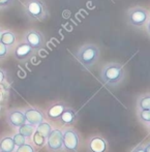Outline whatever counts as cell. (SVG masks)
Instances as JSON below:
<instances>
[{
	"label": "cell",
	"mask_w": 150,
	"mask_h": 152,
	"mask_svg": "<svg viewBox=\"0 0 150 152\" xmlns=\"http://www.w3.org/2000/svg\"><path fill=\"white\" fill-rule=\"evenodd\" d=\"M0 152H3V151H0Z\"/></svg>",
	"instance_id": "obj_29"
},
{
	"label": "cell",
	"mask_w": 150,
	"mask_h": 152,
	"mask_svg": "<svg viewBox=\"0 0 150 152\" xmlns=\"http://www.w3.org/2000/svg\"><path fill=\"white\" fill-rule=\"evenodd\" d=\"M62 143L66 152H77L80 147V136L74 128H65L62 132Z\"/></svg>",
	"instance_id": "obj_5"
},
{
	"label": "cell",
	"mask_w": 150,
	"mask_h": 152,
	"mask_svg": "<svg viewBox=\"0 0 150 152\" xmlns=\"http://www.w3.org/2000/svg\"><path fill=\"white\" fill-rule=\"evenodd\" d=\"M32 139V144L36 147V148H42L44 146H46V141H47V138L45 136H42L40 132H38L37 130L33 132L31 137Z\"/></svg>",
	"instance_id": "obj_16"
},
{
	"label": "cell",
	"mask_w": 150,
	"mask_h": 152,
	"mask_svg": "<svg viewBox=\"0 0 150 152\" xmlns=\"http://www.w3.org/2000/svg\"><path fill=\"white\" fill-rule=\"evenodd\" d=\"M6 121H7L10 126H12V128L20 127L22 124H24L26 122L24 112H22L20 110L8 111L7 115H6Z\"/></svg>",
	"instance_id": "obj_11"
},
{
	"label": "cell",
	"mask_w": 150,
	"mask_h": 152,
	"mask_svg": "<svg viewBox=\"0 0 150 152\" xmlns=\"http://www.w3.org/2000/svg\"><path fill=\"white\" fill-rule=\"evenodd\" d=\"M100 78V81L107 86H117L121 84L125 79L124 66L118 62H109L102 66Z\"/></svg>",
	"instance_id": "obj_1"
},
{
	"label": "cell",
	"mask_w": 150,
	"mask_h": 152,
	"mask_svg": "<svg viewBox=\"0 0 150 152\" xmlns=\"http://www.w3.org/2000/svg\"><path fill=\"white\" fill-rule=\"evenodd\" d=\"M22 5L25 15L30 20L44 21L50 15L48 6L42 0H24Z\"/></svg>",
	"instance_id": "obj_3"
},
{
	"label": "cell",
	"mask_w": 150,
	"mask_h": 152,
	"mask_svg": "<svg viewBox=\"0 0 150 152\" xmlns=\"http://www.w3.org/2000/svg\"><path fill=\"white\" fill-rule=\"evenodd\" d=\"M77 120V113L72 109L65 108L62 114L60 115L58 121L61 125H72Z\"/></svg>",
	"instance_id": "obj_13"
},
{
	"label": "cell",
	"mask_w": 150,
	"mask_h": 152,
	"mask_svg": "<svg viewBox=\"0 0 150 152\" xmlns=\"http://www.w3.org/2000/svg\"><path fill=\"white\" fill-rule=\"evenodd\" d=\"M12 141H14L15 145H16V147L21 146V145L26 143V138H25L23 134H21L20 132H17V134H15L14 137H12Z\"/></svg>",
	"instance_id": "obj_22"
},
{
	"label": "cell",
	"mask_w": 150,
	"mask_h": 152,
	"mask_svg": "<svg viewBox=\"0 0 150 152\" xmlns=\"http://www.w3.org/2000/svg\"><path fill=\"white\" fill-rule=\"evenodd\" d=\"M108 149V142L100 136H94L88 140L87 151L88 152H106Z\"/></svg>",
	"instance_id": "obj_9"
},
{
	"label": "cell",
	"mask_w": 150,
	"mask_h": 152,
	"mask_svg": "<svg viewBox=\"0 0 150 152\" xmlns=\"http://www.w3.org/2000/svg\"><path fill=\"white\" fill-rule=\"evenodd\" d=\"M12 54H14L16 60L20 62H26L35 55V51L25 42H17L14 46Z\"/></svg>",
	"instance_id": "obj_7"
},
{
	"label": "cell",
	"mask_w": 150,
	"mask_h": 152,
	"mask_svg": "<svg viewBox=\"0 0 150 152\" xmlns=\"http://www.w3.org/2000/svg\"><path fill=\"white\" fill-rule=\"evenodd\" d=\"M2 31H3V29L0 27V40H1V36H2Z\"/></svg>",
	"instance_id": "obj_28"
},
{
	"label": "cell",
	"mask_w": 150,
	"mask_h": 152,
	"mask_svg": "<svg viewBox=\"0 0 150 152\" xmlns=\"http://www.w3.org/2000/svg\"><path fill=\"white\" fill-rule=\"evenodd\" d=\"M132 152H145V150H144V147L143 146H137Z\"/></svg>",
	"instance_id": "obj_26"
},
{
	"label": "cell",
	"mask_w": 150,
	"mask_h": 152,
	"mask_svg": "<svg viewBox=\"0 0 150 152\" xmlns=\"http://www.w3.org/2000/svg\"><path fill=\"white\" fill-rule=\"evenodd\" d=\"M17 0H0V10L10 7Z\"/></svg>",
	"instance_id": "obj_24"
},
{
	"label": "cell",
	"mask_w": 150,
	"mask_h": 152,
	"mask_svg": "<svg viewBox=\"0 0 150 152\" xmlns=\"http://www.w3.org/2000/svg\"><path fill=\"white\" fill-rule=\"evenodd\" d=\"M0 42L7 46L8 48L12 49L14 46L17 44V34L14 31L8 30V29H3L2 31V36Z\"/></svg>",
	"instance_id": "obj_14"
},
{
	"label": "cell",
	"mask_w": 150,
	"mask_h": 152,
	"mask_svg": "<svg viewBox=\"0 0 150 152\" xmlns=\"http://www.w3.org/2000/svg\"><path fill=\"white\" fill-rule=\"evenodd\" d=\"M137 108L138 110H150V95L146 93L141 95L137 100Z\"/></svg>",
	"instance_id": "obj_18"
},
{
	"label": "cell",
	"mask_w": 150,
	"mask_h": 152,
	"mask_svg": "<svg viewBox=\"0 0 150 152\" xmlns=\"http://www.w3.org/2000/svg\"><path fill=\"white\" fill-rule=\"evenodd\" d=\"M17 129H18V132H20L21 134H23L26 139H31L33 132H35V127L32 126L31 124L27 123V122H25L24 124H22V125H21L20 127L17 128Z\"/></svg>",
	"instance_id": "obj_17"
},
{
	"label": "cell",
	"mask_w": 150,
	"mask_h": 152,
	"mask_svg": "<svg viewBox=\"0 0 150 152\" xmlns=\"http://www.w3.org/2000/svg\"><path fill=\"white\" fill-rule=\"evenodd\" d=\"M75 58L84 68L89 69L98 61L100 57V50L96 45L88 42L79 47L74 53Z\"/></svg>",
	"instance_id": "obj_2"
},
{
	"label": "cell",
	"mask_w": 150,
	"mask_h": 152,
	"mask_svg": "<svg viewBox=\"0 0 150 152\" xmlns=\"http://www.w3.org/2000/svg\"><path fill=\"white\" fill-rule=\"evenodd\" d=\"M52 126H51L50 123H48L47 121H42L40 122L38 125L35 126V130H37L38 132H40V134H42V136H45L47 138V137L49 136V134H50L51 132H52Z\"/></svg>",
	"instance_id": "obj_19"
},
{
	"label": "cell",
	"mask_w": 150,
	"mask_h": 152,
	"mask_svg": "<svg viewBox=\"0 0 150 152\" xmlns=\"http://www.w3.org/2000/svg\"><path fill=\"white\" fill-rule=\"evenodd\" d=\"M139 120L145 125L149 126L150 123V110H138Z\"/></svg>",
	"instance_id": "obj_20"
},
{
	"label": "cell",
	"mask_w": 150,
	"mask_h": 152,
	"mask_svg": "<svg viewBox=\"0 0 150 152\" xmlns=\"http://www.w3.org/2000/svg\"><path fill=\"white\" fill-rule=\"evenodd\" d=\"M15 152H36V150L34 149V147L31 144L25 143V144L21 145V146L16 147Z\"/></svg>",
	"instance_id": "obj_21"
},
{
	"label": "cell",
	"mask_w": 150,
	"mask_h": 152,
	"mask_svg": "<svg viewBox=\"0 0 150 152\" xmlns=\"http://www.w3.org/2000/svg\"><path fill=\"white\" fill-rule=\"evenodd\" d=\"M143 147H144V150H145V152H150V150H149V144L145 145V146H143Z\"/></svg>",
	"instance_id": "obj_27"
},
{
	"label": "cell",
	"mask_w": 150,
	"mask_h": 152,
	"mask_svg": "<svg viewBox=\"0 0 150 152\" xmlns=\"http://www.w3.org/2000/svg\"><path fill=\"white\" fill-rule=\"evenodd\" d=\"M65 108V104H63V102H55V104H50L49 108L47 109V116L51 120L58 121L60 115L62 114Z\"/></svg>",
	"instance_id": "obj_12"
},
{
	"label": "cell",
	"mask_w": 150,
	"mask_h": 152,
	"mask_svg": "<svg viewBox=\"0 0 150 152\" xmlns=\"http://www.w3.org/2000/svg\"><path fill=\"white\" fill-rule=\"evenodd\" d=\"M24 115H25V119H26L27 123L31 124L34 127H35L36 125H38L40 122H42L45 120L44 113L36 108L26 109V110L24 111Z\"/></svg>",
	"instance_id": "obj_10"
},
{
	"label": "cell",
	"mask_w": 150,
	"mask_h": 152,
	"mask_svg": "<svg viewBox=\"0 0 150 152\" xmlns=\"http://www.w3.org/2000/svg\"><path fill=\"white\" fill-rule=\"evenodd\" d=\"M149 20V10L142 6L130 7L125 12V21L128 26L135 29H143Z\"/></svg>",
	"instance_id": "obj_4"
},
{
	"label": "cell",
	"mask_w": 150,
	"mask_h": 152,
	"mask_svg": "<svg viewBox=\"0 0 150 152\" xmlns=\"http://www.w3.org/2000/svg\"><path fill=\"white\" fill-rule=\"evenodd\" d=\"M12 49L8 48L7 46H5L4 44H2L0 42V59H4L10 55V52Z\"/></svg>",
	"instance_id": "obj_23"
},
{
	"label": "cell",
	"mask_w": 150,
	"mask_h": 152,
	"mask_svg": "<svg viewBox=\"0 0 150 152\" xmlns=\"http://www.w3.org/2000/svg\"><path fill=\"white\" fill-rule=\"evenodd\" d=\"M16 145H15L12 138L10 137H4L0 140V151L3 152H15Z\"/></svg>",
	"instance_id": "obj_15"
},
{
	"label": "cell",
	"mask_w": 150,
	"mask_h": 152,
	"mask_svg": "<svg viewBox=\"0 0 150 152\" xmlns=\"http://www.w3.org/2000/svg\"><path fill=\"white\" fill-rule=\"evenodd\" d=\"M23 42L28 44L35 52L42 50L46 45V38L44 34L36 29H29L23 34Z\"/></svg>",
	"instance_id": "obj_6"
},
{
	"label": "cell",
	"mask_w": 150,
	"mask_h": 152,
	"mask_svg": "<svg viewBox=\"0 0 150 152\" xmlns=\"http://www.w3.org/2000/svg\"><path fill=\"white\" fill-rule=\"evenodd\" d=\"M6 80V72L2 68H0V84L4 83Z\"/></svg>",
	"instance_id": "obj_25"
},
{
	"label": "cell",
	"mask_w": 150,
	"mask_h": 152,
	"mask_svg": "<svg viewBox=\"0 0 150 152\" xmlns=\"http://www.w3.org/2000/svg\"><path fill=\"white\" fill-rule=\"evenodd\" d=\"M47 148L52 152H58L63 149L62 143V132L60 129H52V132L47 137Z\"/></svg>",
	"instance_id": "obj_8"
}]
</instances>
